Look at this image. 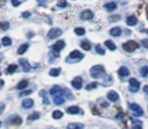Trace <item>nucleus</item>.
I'll return each instance as SVG.
<instances>
[{
  "mask_svg": "<svg viewBox=\"0 0 148 129\" xmlns=\"http://www.w3.org/2000/svg\"><path fill=\"white\" fill-rule=\"evenodd\" d=\"M81 47L83 49L84 51H90V44L89 42H87V41H83L82 44H81Z\"/></svg>",
  "mask_w": 148,
  "mask_h": 129,
  "instance_id": "30",
  "label": "nucleus"
},
{
  "mask_svg": "<svg viewBox=\"0 0 148 129\" xmlns=\"http://www.w3.org/2000/svg\"><path fill=\"white\" fill-rule=\"evenodd\" d=\"M108 99L111 100V101H113V102H116L119 100V95H118V93H117L116 91H109V93H108Z\"/></svg>",
  "mask_w": 148,
  "mask_h": 129,
  "instance_id": "9",
  "label": "nucleus"
},
{
  "mask_svg": "<svg viewBox=\"0 0 148 129\" xmlns=\"http://www.w3.org/2000/svg\"><path fill=\"white\" fill-rule=\"evenodd\" d=\"M27 47H28V45H27V44H25V45H20V47H18V50H17V52H18L20 55H23V53L26 52Z\"/></svg>",
  "mask_w": 148,
  "mask_h": 129,
  "instance_id": "22",
  "label": "nucleus"
},
{
  "mask_svg": "<svg viewBox=\"0 0 148 129\" xmlns=\"http://www.w3.org/2000/svg\"><path fill=\"white\" fill-rule=\"evenodd\" d=\"M16 70H17V66H16V64H10V66L7 68L6 73L7 74H12L13 72H15Z\"/></svg>",
  "mask_w": 148,
  "mask_h": 129,
  "instance_id": "25",
  "label": "nucleus"
},
{
  "mask_svg": "<svg viewBox=\"0 0 148 129\" xmlns=\"http://www.w3.org/2000/svg\"><path fill=\"white\" fill-rule=\"evenodd\" d=\"M1 29L2 30H6V29H8V27H9V23L8 22H1Z\"/></svg>",
  "mask_w": 148,
  "mask_h": 129,
  "instance_id": "35",
  "label": "nucleus"
},
{
  "mask_svg": "<svg viewBox=\"0 0 148 129\" xmlns=\"http://www.w3.org/2000/svg\"><path fill=\"white\" fill-rule=\"evenodd\" d=\"M74 31H75V33H76L77 35H83L84 33H85V29L82 28V27H76V28L74 29Z\"/></svg>",
  "mask_w": 148,
  "mask_h": 129,
  "instance_id": "29",
  "label": "nucleus"
},
{
  "mask_svg": "<svg viewBox=\"0 0 148 129\" xmlns=\"http://www.w3.org/2000/svg\"><path fill=\"white\" fill-rule=\"evenodd\" d=\"M69 57L72 58H77V60H79V58H83V55L79 52V51H73V52L70 53V56H69Z\"/></svg>",
  "mask_w": 148,
  "mask_h": 129,
  "instance_id": "17",
  "label": "nucleus"
},
{
  "mask_svg": "<svg viewBox=\"0 0 148 129\" xmlns=\"http://www.w3.org/2000/svg\"><path fill=\"white\" fill-rule=\"evenodd\" d=\"M62 116H63V112H61L60 110H56L53 112V118L55 119H60L62 118Z\"/></svg>",
  "mask_w": 148,
  "mask_h": 129,
  "instance_id": "24",
  "label": "nucleus"
},
{
  "mask_svg": "<svg viewBox=\"0 0 148 129\" xmlns=\"http://www.w3.org/2000/svg\"><path fill=\"white\" fill-rule=\"evenodd\" d=\"M97 52L99 53V55H104V51L103 50V47L99 45H97Z\"/></svg>",
  "mask_w": 148,
  "mask_h": 129,
  "instance_id": "36",
  "label": "nucleus"
},
{
  "mask_svg": "<svg viewBox=\"0 0 148 129\" xmlns=\"http://www.w3.org/2000/svg\"><path fill=\"white\" fill-rule=\"evenodd\" d=\"M30 15H31V12H28V11L22 13V16H23V17H30Z\"/></svg>",
  "mask_w": 148,
  "mask_h": 129,
  "instance_id": "41",
  "label": "nucleus"
},
{
  "mask_svg": "<svg viewBox=\"0 0 148 129\" xmlns=\"http://www.w3.org/2000/svg\"><path fill=\"white\" fill-rule=\"evenodd\" d=\"M137 17H136L135 15H130L129 17H127V24L130 26H134L137 23Z\"/></svg>",
  "mask_w": 148,
  "mask_h": 129,
  "instance_id": "11",
  "label": "nucleus"
},
{
  "mask_svg": "<svg viewBox=\"0 0 148 129\" xmlns=\"http://www.w3.org/2000/svg\"><path fill=\"white\" fill-rule=\"evenodd\" d=\"M120 19V16L119 15H116V16H109V20L111 21H117V20Z\"/></svg>",
  "mask_w": 148,
  "mask_h": 129,
  "instance_id": "38",
  "label": "nucleus"
},
{
  "mask_svg": "<svg viewBox=\"0 0 148 129\" xmlns=\"http://www.w3.org/2000/svg\"><path fill=\"white\" fill-rule=\"evenodd\" d=\"M147 109H148V107H147Z\"/></svg>",
  "mask_w": 148,
  "mask_h": 129,
  "instance_id": "49",
  "label": "nucleus"
},
{
  "mask_svg": "<svg viewBox=\"0 0 148 129\" xmlns=\"http://www.w3.org/2000/svg\"><path fill=\"white\" fill-rule=\"evenodd\" d=\"M141 76L142 77H147L148 76V68L147 67H143L141 69Z\"/></svg>",
  "mask_w": 148,
  "mask_h": 129,
  "instance_id": "32",
  "label": "nucleus"
},
{
  "mask_svg": "<svg viewBox=\"0 0 148 129\" xmlns=\"http://www.w3.org/2000/svg\"><path fill=\"white\" fill-rule=\"evenodd\" d=\"M83 127L84 125L81 123H70L67 126V129H83Z\"/></svg>",
  "mask_w": 148,
  "mask_h": 129,
  "instance_id": "15",
  "label": "nucleus"
},
{
  "mask_svg": "<svg viewBox=\"0 0 148 129\" xmlns=\"http://www.w3.org/2000/svg\"><path fill=\"white\" fill-rule=\"evenodd\" d=\"M129 70L126 68V67H121L120 69H119V71H118V74H119V76L120 77H127L129 75Z\"/></svg>",
  "mask_w": 148,
  "mask_h": 129,
  "instance_id": "13",
  "label": "nucleus"
},
{
  "mask_svg": "<svg viewBox=\"0 0 148 129\" xmlns=\"http://www.w3.org/2000/svg\"><path fill=\"white\" fill-rule=\"evenodd\" d=\"M2 45H5V46H7V45H11V39H9L8 36H4L3 39H2Z\"/></svg>",
  "mask_w": 148,
  "mask_h": 129,
  "instance_id": "26",
  "label": "nucleus"
},
{
  "mask_svg": "<svg viewBox=\"0 0 148 129\" xmlns=\"http://www.w3.org/2000/svg\"><path fill=\"white\" fill-rule=\"evenodd\" d=\"M65 102V99L63 96H57L54 98V103L56 105H62Z\"/></svg>",
  "mask_w": 148,
  "mask_h": 129,
  "instance_id": "19",
  "label": "nucleus"
},
{
  "mask_svg": "<svg viewBox=\"0 0 148 129\" xmlns=\"http://www.w3.org/2000/svg\"><path fill=\"white\" fill-rule=\"evenodd\" d=\"M67 112L69 114H78V113H80L82 111H80V109L78 108L77 106H71L69 108H67Z\"/></svg>",
  "mask_w": 148,
  "mask_h": 129,
  "instance_id": "16",
  "label": "nucleus"
},
{
  "mask_svg": "<svg viewBox=\"0 0 148 129\" xmlns=\"http://www.w3.org/2000/svg\"><path fill=\"white\" fill-rule=\"evenodd\" d=\"M109 33H111V35H113V36H120L121 35V33H122V29L120 28V27H114V28H112L111 30H109Z\"/></svg>",
  "mask_w": 148,
  "mask_h": 129,
  "instance_id": "12",
  "label": "nucleus"
},
{
  "mask_svg": "<svg viewBox=\"0 0 148 129\" xmlns=\"http://www.w3.org/2000/svg\"><path fill=\"white\" fill-rule=\"evenodd\" d=\"M129 107H130V109L132 110L136 115H138V116H141V115H143V110H142V108L139 106V105H138V104L131 103L130 105H129Z\"/></svg>",
  "mask_w": 148,
  "mask_h": 129,
  "instance_id": "4",
  "label": "nucleus"
},
{
  "mask_svg": "<svg viewBox=\"0 0 148 129\" xmlns=\"http://www.w3.org/2000/svg\"><path fill=\"white\" fill-rule=\"evenodd\" d=\"M146 17H147V19H148V5L146 6Z\"/></svg>",
  "mask_w": 148,
  "mask_h": 129,
  "instance_id": "46",
  "label": "nucleus"
},
{
  "mask_svg": "<svg viewBox=\"0 0 148 129\" xmlns=\"http://www.w3.org/2000/svg\"><path fill=\"white\" fill-rule=\"evenodd\" d=\"M49 74H50V76H52V77H57V76H59V74H60V69H52L51 71L49 72Z\"/></svg>",
  "mask_w": 148,
  "mask_h": 129,
  "instance_id": "27",
  "label": "nucleus"
},
{
  "mask_svg": "<svg viewBox=\"0 0 148 129\" xmlns=\"http://www.w3.org/2000/svg\"><path fill=\"white\" fill-rule=\"evenodd\" d=\"M104 45H106L107 47H109V50H111V51H115L116 50V45L113 41H111V40H107L104 42Z\"/></svg>",
  "mask_w": 148,
  "mask_h": 129,
  "instance_id": "23",
  "label": "nucleus"
},
{
  "mask_svg": "<svg viewBox=\"0 0 148 129\" xmlns=\"http://www.w3.org/2000/svg\"><path fill=\"white\" fill-rule=\"evenodd\" d=\"M32 93V91L28 90V91H25V92H21L20 93V96H25V95H28V94H31Z\"/></svg>",
  "mask_w": 148,
  "mask_h": 129,
  "instance_id": "39",
  "label": "nucleus"
},
{
  "mask_svg": "<svg viewBox=\"0 0 148 129\" xmlns=\"http://www.w3.org/2000/svg\"><path fill=\"white\" fill-rule=\"evenodd\" d=\"M143 91H144V92H145V93H146V94L148 95V86H144V88H143Z\"/></svg>",
  "mask_w": 148,
  "mask_h": 129,
  "instance_id": "43",
  "label": "nucleus"
},
{
  "mask_svg": "<svg viewBox=\"0 0 148 129\" xmlns=\"http://www.w3.org/2000/svg\"><path fill=\"white\" fill-rule=\"evenodd\" d=\"M32 105H34V100H32V99H26V100H23V102H22V107L26 108V109L32 108Z\"/></svg>",
  "mask_w": 148,
  "mask_h": 129,
  "instance_id": "14",
  "label": "nucleus"
},
{
  "mask_svg": "<svg viewBox=\"0 0 148 129\" xmlns=\"http://www.w3.org/2000/svg\"><path fill=\"white\" fill-rule=\"evenodd\" d=\"M61 34H62V30L60 28L55 27V28H52L51 30L48 32V37L50 39H57Z\"/></svg>",
  "mask_w": 148,
  "mask_h": 129,
  "instance_id": "3",
  "label": "nucleus"
},
{
  "mask_svg": "<svg viewBox=\"0 0 148 129\" xmlns=\"http://www.w3.org/2000/svg\"><path fill=\"white\" fill-rule=\"evenodd\" d=\"M129 83H130V85H131V87L139 88V86H140V83L138 82V80H136L135 78H131V79L129 80Z\"/></svg>",
  "mask_w": 148,
  "mask_h": 129,
  "instance_id": "20",
  "label": "nucleus"
},
{
  "mask_svg": "<svg viewBox=\"0 0 148 129\" xmlns=\"http://www.w3.org/2000/svg\"><path fill=\"white\" fill-rule=\"evenodd\" d=\"M103 107H104V106L107 107V106H108V103H103Z\"/></svg>",
  "mask_w": 148,
  "mask_h": 129,
  "instance_id": "47",
  "label": "nucleus"
},
{
  "mask_svg": "<svg viewBox=\"0 0 148 129\" xmlns=\"http://www.w3.org/2000/svg\"><path fill=\"white\" fill-rule=\"evenodd\" d=\"M103 74H104V68L101 64H97V66L92 67L90 70V76L94 79L101 78Z\"/></svg>",
  "mask_w": 148,
  "mask_h": 129,
  "instance_id": "1",
  "label": "nucleus"
},
{
  "mask_svg": "<svg viewBox=\"0 0 148 129\" xmlns=\"http://www.w3.org/2000/svg\"><path fill=\"white\" fill-rule=\"evenodd\" d=\"M10 123L11 124H16V125H20V123H21V118L20 117H18V116H16V117H14V118H12L11 119V121H10Z\"/></svg>",
  "mask_w": 148,
  "mask_h": 129,
  "instance_id": "28",
  "label": "nucleus"
},
{
  "mask_svg": "<svg viewBox=\"0 0 148 129\" xmlns=\"http://www.w3.org/2000/svg\"><path fill=\"white\" fill-rule=\"evenodd\" d=\"M132 129H142V128L140 127V126H134V127H133Z\"/></svg>",
  "mask_w": 148,
  "mask_h": 129,
  "instance_id": "45",
  "label": "nucleus"
},
{
  "mask_svg": "<svg viewBox=\"0 0 148 129\" xmlns=\"http://www.w3.org/2000/svg\"><path fill=\"white\" fill-rule=\"evenodd\" d=\"M4 3H5V0H1V2H0V5H1V6H3V5H4Z\"/></svg>",
  "mask_w": 148,
  "mask_h": 129,
  "instance_id": "44",
  "label": "nucleus"
},
{
  "mask_svg": "<svg viewBox=\"0 0 148 129\" xmlns=\"http://www.w3.org/2000/svg\"><path fill=\"white\" fill-rule=\"evenodd\" d=\"M97 87V83H90V84H88L86 86V90H91V89H94Z\"/></svg>",
  "mask_w": 148,
  "mask_h": 129,
  "instance_id": "34",
  "label": "nucleus"
},
{
  "mask_svg": "<svg viewBox=\"0 0 148 129\" xmlns=\"http://www.w3.org/2000/svg\"><path fill=\"white\" fill-rule=\"evenodd\" d=\"M71 85L73 86V88H75V89H81V87H82V79L80 77H76L75 79H73V81L71 82Z\"/></svg>",
  "mask_w": 148,
  "mask_h": 129,
  "instance_id": "5",
  "label": "nucleus"
},
{
  "mask_svg": "<svg viewBox=\"0 0 148 129\" xmlns=\"http://www.w3.org/2000/svg\"><path fill=\"white\" fill-rule=\"evenodd\" d=\"M138 89H139V88H135V87H131V88H130V91H131V92H137V91H138Z\"/></svg>",
  "mask_w": 148,
  "mask_h": 129,
  "instance_id": "42",
  "label": "nucleus"
},
{
  "mask_svg": "<svg viewBox=\"0 0 148 129\" xmlns=\"http://www.w3.org/2000/svg\"><path fill=\"white\" fill-rule=\"evenodd\" d=\"M141 44L145 49H148V39H142Z\"/></svg>",
  "mask_w": 148,
  "mask_h": 129,
  "instance_id": "37",
  "label": "nucleus"
},
{
  "mask_svg": "<svg viewBox=\"0 0 148 129\" xmlns=\"http://www.w3.org/2000/svg\"><path fill=\"white\" fill-rule=\"evenodd\" d=\"M20 64H21V67H22V69H23L25 72H28L31 70V64H28V62L26 60H25V58H20Z\"/></svg>",
  "mask_w": 148,
  "mask_h": 129,
  "instance_id": "10",
  "label": "nucleus"
},
{
  "mask_svg": "<svg viewBox=\"0 0 148 129\" xmlns=\"http://www.w3.org/2000/svg\"><path fill=\"white\" fill-rule=\"evenodd\" d=\"M50 94L53 95V96H55V97L62 96V94H63V90H62L59 86H54L51 90H50Z\"/></svg>",
  "mask_w": 148,
  "mask_h": 129,
  "instance_id": "7",
  "label": "nucleus"
},
{
  "mask_svg": "<svg viewBox=\"0 0 148 129\" xmlns=\"http://www.w3.org/2000/svg\"><path fill=\"white\" fill-rule=\"evenodd\" d=\"M80 16H81V18L83 20H89V19H92V17H93V12L91 11V10H84L81 12L80 14Z\"/></svg>",
  "mask_w": 148,
  "mask_h": 129,
  "instance_id": "8",
  "label": "nucleus"
},
{
  "mask_svg": "<svg viewBox=\"0 0 148 129\" xmlns=\"http://www.w3.org/2000/svg\"><path fill=\"white\" fill-rule=\"evenodd\" d=\"M40 117V113L39 112H34L31 116L28 117V120H36Z\"/></svg>",
  "mask_w": 148,
  "mask_h": 129,
  "instance_id": "31",
  "label": "nucleus"
},
{
  "mask_svg": "<svg viewBox=\"0 0 148 129\" xmlns=\"http://www.w3.org/2000/svg\"><path fill=\"white\" fill-rule=\"evenodd\" d=\"M53 50L55 51V52H60V51H62L63 49L65 47V41L64 40H58L56 44H54L53 45Z\"/></svg>",
  "mask_w": 148,
  "mask_h": 129,
  "instance_id": "6",
  "label": "nucleus"
},
{
  "mask_svg": "<svg viewBox=\"0 0 148 129\" xmlns=\"http://www.w3.org/2000/svg\"><path fill=\"white\" fill-rule=\"evenodd\" d=\"M12 1V4H13V6H18L20 5V1L18 0H11Z\"/></svg>",
  "mask_w": 148,
  "mask_h": 129,
  "instance_id": "40",
  "label": "nucleus"
},
{
  "mask_svg": "<svg viewBox=\"0 0 148 129\" xmlns=\"http://www.w3.org/2000/svg\"><path fill=\"white\" fill-rule=\"evenodd\" d=\"M104 8L109 11H113L117 8V4L115 2H109V3H106L104 4Z\"/></svg>",
  "mask_w": 148,
  "mask_h": 129,
  "instance_id": "18",
  "label": "nucleus"
},
{
  "mask_svg": "<svg viewBox=\"0 0 148 129\" xmlns=\"http://www.w3.org/2000/svg\"><path fill=\"white\" fill-rule=\"evenodd\" d=\"M138 47H139L138 42H136L134 40H128V41H126V42L123 45V49L128 52H134L136 49H138Z\"/></svg>",
  "mask_w": 148,
  "mask_h": 129,
  "instance_id": "2",
  "label": "nucleus"
},
{
  "mask_svg": "<svg viewBox=\"0 0 148 129\" xmlns=\"http://www.w3.org/2000/svg\"><path fill=\"white\" fill-rule=\"evenodd\" d=\"M27 81L26 80H22V81H20L18 85H17V89L18 90H22V89H26V87H27Z\"/></svg>",
  "mask_w": 148,
  "mask_h": 129,
  "instance_id": "21",
  "label": "nucleus"
},
{
  "mask_svg": "<svg viewBox=\"0 0 148 129\" xmlns=\"http://www.w3.org/2000/svg\"><path fill=\"white\" fill-rule=\"evenodd\" d=\"M57 6L63 8V7L67 6V2H66L65 0H59V2L57 3Z\"/></svg>",
  "mask_w": 148,
  "mask_h": 129,
  "instance_id": "33",
  "label": "nucleus"
},
{
  "mask_svg": "<svg viewBox=\"0 0 148 129\" xmlns=\"http://www.w3.org/2000/svg\"><path fill=\"white\" fill-rule=\"evenodd\" d=\"M147 33H148V29H147Z\"/></svg>",
  "mask_w": 148,
  "mask_h": 129,
  "instance_id": "48",
  "label": "nucleus"
}]
</instances>
